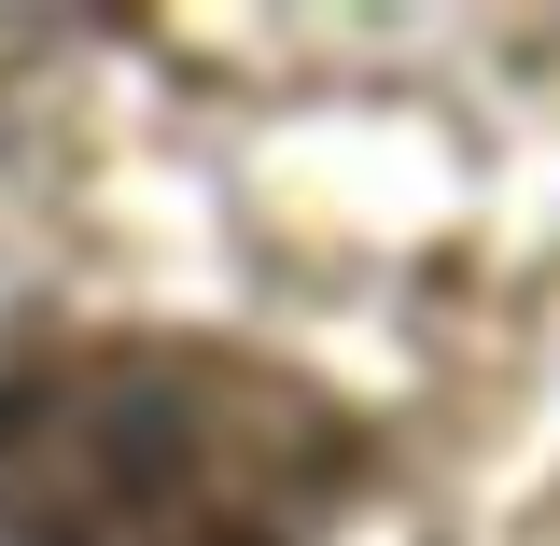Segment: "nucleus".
Segmentation results:
<instances>
[{
  "label": "nucleus",
  "mask_w": 560,
  "mask_h": 546,
  "mask_svg": "<svg viewBox=\"0 0 560 546\" xmlns=\"http://www.w3.org/2000/svg\"><path fill=\"white\" fill-rule=\"evenodd\" d=\"M364 420L238 337H43L0 364V546H323Z\"/></svg>",
  "instance_id": "1"
}]
</instances>
